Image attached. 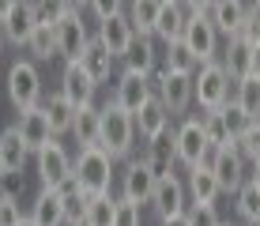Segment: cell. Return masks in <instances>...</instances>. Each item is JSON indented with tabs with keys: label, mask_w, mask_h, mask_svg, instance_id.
<instances>
[{
	"label": "cell",
	"mask_w": 260,
	"mask_h": 226,
	"mask_svg": "<svg viewBox=\"0 0 260 226\" xmlns=\"http://www.w3.org/2000/svg\"><path fill=\"white\" fill-rule=\"evenodd\" d=\"M151 87H155L158 102L166 106L170 117L185 113L192 106V72H170V68H155L151 72Z\"/></svg>",
	"instance_id": "obj_5"
},
{
	"label": "cell",
	"mask_w": 260,
	"mask_h": 226,
	"mask_svg": "<svg viewBox=\"0 0 260 226\" xmlns=\"http://www.w3.org/2000/svg\"><path fill=\"white\" fill-rule=\"evenodd\" d=\"M234 200H238V215H241V222L260 226V188L253 185V181H245V185L238 188Z\"/></svg>",
	"instance_id": "obj_34"
},
{
	"label": "cell",
	"mask_w": 260,
	"mask_h": 226,
	"mask_svg": "<svg viewBox=\"0 0 260 226\" xmlns=\"http://www.w3.org/2000/svg\"><path fill=\"white\" fill-rule=\"evenodd\" d=\"M113 215H117V200H113V192L91 196L87 215H83V226H113Z\"/></svg>",
	"instance_id": "obj_33"
},
{
	"label": "cell",
	"mask_w": 260,
	"mask_h": 226,
	"mask_svg": "<svg viewBox=\"0 0 260 226\" xmlns=\"http://www.w3.org/2000/svg\"><path fill=\"white\" fill-rule=\"evenodd\" d=\"M121 64L124 72H140V76H151L158 64V49H155V34H140L136 30V38L128 42V49H124V57H121Z\"/></svg>",
	"instance_id": "obj_19"
},
{
	"label": "cell",
	"mask_w": 260,
	"mask_h": 226,
	"mask_svg": "<svg viewBox=\"0 0 260 226\" xmlns=\"http://www.w3.org/2000/svg\"><path fill=\"white\" fill-rule=\"evenodd\" d=\"M94 90H98V83L91 79V72L79 64V60H64V72H60V94H64L72 106H91Z\"/></svg>",
	"instance_id": "obj_16"
},
{
	"label": "cell",
	"mask_w": 260,
	"mask_h": 226,
	"mask_svg": "<svg viewBox=\"0 0 260 226\" xmlns=\"http://www.w3.org/2000/svg\"><path fill=\"white\" fill-rule=\"evenodd\" d=\"M219 110H222V121H226V132H230V136H234V140H238V136H241V132H245V124H249V121H253V117H249L245 110H241V106L234 102V98H230V102H226V106H219Z\"/></svg>",
	"instance_id": "obj_38"
},
{
	"label": "cell",
	"mask_w": 260,
	"mask_h": 226,
	"mask_svg": "<svg viewBox=\"0 0 260 226\" xmlns=\"http://www.w3.org/2000/svg\"><path fill=\"white\" fill-rule=\"evenodd\" d=\"M113 226H143V219H140V204H132V200H117Z\"/></svg>",
	"instance_id": "obj_43"
},
{
	"label": "cell",
	"mask_w": 260,
	"mask_h": 226,
	"mask_svg": "<svg viewBox=\"0 0 260 226\" xmlns=\"http://www.w3.org/2000/svg\"><path fill=\"white\" fill-rule=\"evenodd\" d=\"M30 219L38 226H64V200L57 188H42L30 204Z\"/></svg>",
	"instance_id": "obj_23"
},
{
	"label": "cell",
	"mask_w": 260,
	"mask_h": 226,
	"mask_svg": "<svg viewBox=\"0 0 260 226\" xmlns=\"http://www.w3.org/2000/svg\"><path fill=\"white\" fill-rule=\"evenodd\" d=\"M219 60L230 72V79H241V76H249V64H253V45L241 34H234V38H226V49L219 53Z\"/></svg>",
	"instance_id": "obj_25"
},
{
	"label": "cell",
	"mask_w": 260,
	"mask_h": 226,
	"mask_svg": "<svg viewBox=\"0 0 260 226\" xmlns=\"http://www.w3.org/2000/svg\"><path fill=\"white\" fill-rule=\"evenodd\" d=\"M98 147L106 151L113 162L117 158H132V147H136V117L124 113L117 102L102 106V124H98Z\"/></svg>",
	"instance_id": "obj_1"
},
{
	"label": "cell",
	"mask_w": 260,
	"mask_h": 226,
	"mask_svg": "<svg viewBox=\"0 0 260 226\" xmlns=\"http://www.w3.org/2000/svg\"><path fill=\"white\" fill-rule=\"evenodd\" d=\"M4 45H8V38H4V30H0V57H4Z\"/></svg>",
	"instance_id": "obj_52"
},
{
	"label": "cell",
	"mask_w": 260,
	"mask_h": 226,
	"mask_svg": "<svg viewBox=\"0 0 260 226\" xmlns=\"http://www.w3.org/2000/svg\"><path fill=\"white\" fill-rule=\"evenodd\" d=\"M189 222L192 226H219L222 219H219V211H215V204H189Z\"/></svg>",
	"instance_id": "obj_40"
},
{
	"label": "cell",
	"mask_w": 260,
	"mask_h": 226,
	"mask_svg": "<svg viewBox=\"0 0 260 226\" xmlns=\"http://www.w3.org/2000/svg\"><path fill=\"white\" fill-rule=\"evenodd\" d=\"M245 12H249L245 0H215L208 15H211L215 30L222 38H234V34H241V26H245Z\"/></svg>",
	"instance_id": "obj_20"
},
{
	"label": "cell",
	"mask_w": 260,
	"mask_h": 226,
	"mask_svg": "<svg viewBox=\"0 0 260 226\" xmlns=\"http://www.w3.org/2000/svg\"><path fill=\"white\" fill-rule=\"evenodd\" d=\"M12 8H15V0H0V19H4V15L12 12Z\"/></svg>",
	"instance_id": "obj_49"
},
{
	"label": "cell",
	"mask_w": 260,
	"mask_h": 226,
	"mask_svg": "<svg viewBox=\"0 0 260 226\" xmlns=\"http://www.w3.org/2000/svg\"><path fill=\"white\" fill-rule=\"evenodd\" d=\"M200 121H204V132H208V140L215 143V147L234 143V136L226 132V121H222V110H200Z\"/></svg>",
	"instance_id": "obj_36"
},
{
	"label": "cell",
	"mask_w": 260,
	"mask_h": 226,
	"mask_svg": "<svg viewBox=\"0 0 260 226\" xmlns=\"http://www.w3.org/2000/svg\"><path fill=\"white\" fill-rule=\"evenodd\" d=\"M76 185L83 188L87 196L110 192V185H113V158L106 155L98 143L79 147V155H76Z\"/></svg>",
	"instance_id": "obj_3"
},
{
	"label": "cell",
	"mask_w": 260,
	"mask_h": 226,
	"mask_svg": "<svg viewBox=\"0 0 260 226\" xmlns=\"http://www.w3.org/2000/svg\"><path fill=\"white\" fill-rule=\"evenodd\" d=\"M241 38H245L249 45H260V4L253 0L245 12V26H241Z\"/></svg>",
	"instance_id": "obj_42"
},
{
	"label": "cell",
	"mask_w": 260,
	"mask_h": 226,
	"mask_svg": "<svg viewBox=\"0 0 260 226\" xmlns=\"http://www.w3.org/2000/svg\"><path fill=\"white\" fill-rule=\"evenodd\" d=\"M208 147H211V140H208V132H204V121L196 113H189L177 124V162H181L185 170L200 166V158H204Z\"/></svg>",
	"instance_id": "obj_10"
},
{
	"label": "cell",
	"mask_w": 260,
	"mask_h": 226,
	"mask_svg": "<svg viewBox=\"0 0 260 226\" xmlns=\"http://www.w3.org/2000/svg\"><path fill=\"white\" fill-rule=\"evenodd\" d=\"M30 155H34V151L19 140V128L8 124V128L0 132V174H19Z\"/></svg>",
	"instance_id": "obj_21"
},
{
	"label": "cell",
	"mask_w": 260,
	"mask_h": 226,
	"mask_svg": "<svg viewBox=\"0 0 260 226\" xmlns=\"http://www.w3.org/2000/svg\"><path fill=\"white\" fill-rule=\"evenodd\" d=\"M151 207H155L158 222L174 219V215H185V211H189V188H185V181L177 177V174L158 177L155 192H151Z\"/></svg>",
	"instance_id": "obj_12"
},
{
	"label": "cell",
	"mask_w": 260,
	"mask_h": 226,
	"mask_svg": "<svg viewBox=\"0 0 260 226\" xmlns=\"http://www.w3.org/2000/svg\"><path fill=\"white\" fill-rule=\"evenodd\" d=\"M87 4V0H72V8H83Z\"/></svg>",
	"instance_id": "obj_53"
},
{
	"label": "cell",
	"mask_w": 260,
	"mask_h": 226,
	"mask_svg": "<svg viewBox=\"0 0 260 226\" xmlns=\"http://www.w3.org/2000/svg\"><path fill=\"white\" fill-rule=\"evenodd\" d=\"M15 128H19V140H23L30 151H42V147H46V143L53 140L49 117H46V110H42V106L19 110V121H15Z\"/></svg>",
	"instance_id": "obj_17"
},
{
	"label": "cell",
	"mask_w": 260,
	"mask_h": 226,
	"mask_svg": "<svg viewBox=\"0 0 260 226\" xmlns=\"http://www.w3.org/2000/svg\"><path fill=\"white\" fill-rule=\"evenodd\" d=\"M253 76H260V45H253V64H249Z\"/></svg>",
	"instance_id": "obj_48"
},
{
	"label": "cell",
	"mask_w": 260,
	"mask_h": 226,
	"mask_svg": "<svg viewBox=\"0 0 260 226\" xmlns=\"http://www.w3.org/2000/svg\"><path fill=\"white\" fill-rule=\"evenodd\" d=\"M234 143H238L241 155H245V162H253V166H256V162H260V117H253V121L245 124V132H241Z\"/></svg>",
	"instance_id": "obj_37"
},
{
	"label": "cell",
	"mask_w": 260,
	"mask_h": 226,
	"mask_svg": "<svg viewBox=\"0 0 260 226\" xmlns=\"http://www.w3.org/2000/svg\"><path fill=\"white\" fill-rule=\"evenodd\" d=\"M38 8H34V0H15V8L0 19V30H4V38L8 45H23L26 49V42H30V34L38 30Z\"/></svg>",
	"instance_id": "obj_14"
},
{
	"label": "cell",
	"mask_w": 260,
	"mask_h": 226,
	"mask_svg": "<svg viewBox=\"0 0 260 226\" xmlns=\"http://www.w3.org/2000/svg\"><path fill=\"white\" fill-rule=\"evenodd\" d=\"M23 211H19V200H0V226H19Z\"/></svg>",
	"instance_id": "obj_45"
},
{
	"label": "cell",
	"mask_w": 260,
	"mask_h": 226,
	"mask_svg": "<svg viewBox=\"0 0 260 226\" xmlns=\"http://www.w3.org/2000/svg\"><path fill=\"white\" fill-rule=\"evenodd\" d=\"M185 23H189V8H185L181 0H166L162 12H158V23H155V38L177 42L185 34Z\"/></svg>",
	"instance_id": "obj_22"
},
{
	"label": "cell",
	"mask_w": 260,
	"mask_h": 226,
	"mask_svg": "<svg viewBox=\"0 0 260 226\" xmlns=\"http://www.w3.org/2000/svg\"><path fill=\"white\" fill-rule=\"evenodd\" d=\"M34 8H38V19H42V23H53V26H57V23L72 12V0H34Z\"/></svg>",
	"instance_id": "obj_39"
},
{
	"label": "cell",
	"mask_w": 260,
	"mask_h": 226,
	"mask_svg": "<svg viewBox=\"0 0 260 226\" xmlns=\"http://www.w3.org/2000/svg\"><path fill=\"white\" fill-rule=\"evenodd\" d=\"M215 181H219L222 196H234L241 185H245V155L238 151V143H222L219 151H215V166H211Z\"/></svg>",
	"instance_id": "obj_9"
},
{
	"label": "cell",
	"mask_w": 260,
	"mask_h": 226,
	"mask_svg": "<svg viewBox=\"0 0 260 226\" xmlns=\"http://www.w3.org/2000/svg\"><path fill=\"white\" fill-rule=\"evenodd\" d=\"M8 98L15 110H30L42 102V72L34 60H15L8 68Z\"/></svg>",
	"instance_id": "obj_7"
},
{
	"label": "cell",
	"mask_w": 260,
	"mask_h": 226,
	"mask_svg": "<svg viewBox=\"0 0 260 226\" xmlns=\"http://www.w3.org/2000/svg\"><path fill=\"white\" fill-rule=\"evenodd\" d=\"M98 124H102V110L91 102V106H79L76 110V121H72V136H76L79 147L87 143H98Z\"/></svg>",
	"instance_id": "obj_30"
},
{
	"label": "cell",
	"mask_w": 260,
	"mask_h": 226,
	"mask_svg": "<svg viewBox=\"0 0 260 226\" xmlns=\"http://www.w3.org/2000/svg\"><path fill=\"white\" fill-rule=\"evenodd\" d=\"M234 98V79L222 68V60H208L192 72V102L200 110H219Z\"/></svg>",
	"instance_id": "obj_2"
},
{
	"label": "cell",
	"mask_w": 260,
	"mask_h": 226,
	"mask_svg": "<svg viewBox=\"0 0 260 226\" xmlns=\"http://www.w3.org/2000/svg\"><path fill=\"white\" fill-rule=\"evenodd\" d=\"M162 68H170V72H196V68H200V60L189 53V45L177 38V42H166V64Z\"/></svg>",
	"instance_id": "obj_35"
},
{
	"label": "cell",
	"mask_w": 260,
	"mask_h": 226,
	"mask_svg": "<svg viewBox=\"0 0 260 226\" xmlns=\"http://www.w3.org/2000/svg\"><path fill=\"white\" fill-rule=\"evenodd\" d=\"M166 124H170V113H166V106L158 102V94L147 98V102L140 106V113H136V136L151 140V136H158Z\"/></svg>",
	"instance_id": "obj_28"
},
{
	"label": "cell",
	"mask_w": 260,
	"mask_h": 226,
	"mask_svg": "<svg viewBox=\"0 0 260 226\" xmlns=\"http://www.w3.org/2000/svg\"><path fill=\"white\" fill-rule=\"evenodd\" d=\"M42 110H46V117H49L53 136H64V132H72V121H76V110H79V106H72L60 90H53L46 102H42Z\"/></svg>",
	"instance_id": "obj_27"
},
{
	"label": "cell",
	"mask_w": 260,
	"mask_h": 226,
	"mask_svg": "<svg viewBox=\"0 0 260 226\" xmlns=\"http://www.w3.org/2000/svg\"><path fill=\"white\" fill-rule=\"evenodd\" d=\"M181 42L189 45V53L200 60V64L219 60V53H222V34L215 30V23H211L208 12H189V23H185Z\"/></svg>",
	"instance_id": "obj_6"
},
{
	"label": "cell",
	"mask_w": 260,
	"mask_h": 226,
	"mask_svg": "<svg viewBox=\"0 0 260 226\" xmlns=\"http://www.w3.org/2000/svg\"><path fill=\"white\" fill-rule=\"evenodd\" d=\"M23 170L19 174H0V200H19L23 196Z\"/></svg>",
	"instance_id": "obj_44"
},
{
	"label": "cell",
	"mask_w": 260,
	"mask_h": 226,
	"mask_svg": "<svg viewBox=\"0 0 260 226\" xmlns=\"http://www.w3.org/2000/svg\"><path fill=\"white\" fill-rule=\"evenodd\" d=\"M94 38H98V42L106 45V49L113 53V57L121 60V57H124V49H128V42L136 38V26H132V23H128V15L121 12V15H110V19L98 23Z\"/></svg>",
	"instance_id": "obj_18"
},
{
	"label": "cell",
	"mask_w": 260,
	"mask_h": 226,
	"mask_svg": "<svg viewBox=\"0 0 260 226\" xmlns=\"http://www.w3.org/2000/svg\"><path fill=\"white\" fill-rule=\"evenodd\" d=\"M219 226H234V222H219Z\"/></svg>",
	"instance_id": "obj_54"
},
{
	"label": "cell",
	"mask_w": 260,
	"mask_h": 226,
	"mask_svg": "<svg viewBox=\"0 0 260 226\" xmlns=\"http://www.w3.org/2000/svg\"><path fill=\"white\" fill-rule=\"evenodd\" d=\"M87 8H91V15L102 23V19H110V15H121L124 8H128V0H87Z\"/></svg>",
	"instance_id": "obj_41"
},
{
	"label": "cell",
	"mask_w": 260,
	"mask_h": 226,
	"mask_svg": "<svg viewBox=\"0 0 260 226\" xmlns=\"http://www.w3.org/2000/svg\"><path fill=\"white\" fill-rule=\"evenodd\" d=\"M249 181H253V185L260 188V162H256V166H253V174H249Z\"/></svg>",
	"instance_id": "obj_50"
},
{
	"label": "cell",
	"mask_w": 260,
	"mask_h": 226,
	"mask_svg": "<svg viewBox=\"0 0 260 226\" xmlns=\"http://www.w3.org/2000/svg\"><path fill=\"white\" fill-rule=\"evenodd\" d=\"M185 8H189V12H211V4L215 0H181Z\"/></svg>",
	"instance_id": "obj_46"
},
{
	"label": "cell",
	"mask_w": 260,
	"mask_h": 226,
	"mask_svg": "<svg viewBox=\"0 0 260 226\" xmlns=\"http://www.w3.org/2000/svg\"><path fill=\"white\" fill-rule=\"evenodd\" d=\"M34 166H38L42 188H60L64 181L76 177V158L68 155V147L60 143V136H53L42 151H34Z\"/></svg>",
	"instance_id": "obj_4"
},
{
	"label": "cell",
	"mask_w": 260,
	"mask_h": 226,
	"mask_svg": "<svg viewBox=\"0 0 260 226\" xmlns=\"http://www.w3.org/2000/svg\"><path fill=\"white\" fill-rule=\"evenodd\" d=\"M185 188H189V204H215V200L222 196L215 174H211V170H204V166H192V170H189Z\"/></svg>",
	"instance_id": "obj_26"
},
{
	"label": "cell",
	"mask_w": 260,
	"mask_h": 226,
	"mask_svg": "<svg viewBox=\"0 0 260 226\" xmlns=\"http://www.w3.org/2000/svg\"><path fill=\"white\" fill-rule=\"evenodd\" d=\"M19 226H38V222H34L30 215H23V219H19Z\"/></svg>",
	"instance_id": "obj_51"
},
{
	"label": "cell",
	"mask_w": 260,
	"mask_h": 226,
	"mask_svg": "<svg viewBox=\"0 0 260 226\" xmlns=\"http://www.w3.org/2000/svg\"><path fill=\"white\" fill-rule=\"evenodd\" d=\"M143 158H147V166L155 170V177H170L174 174V166H177V128L174 124H166L158 136H151Z\"/></svg>",
	"instance_id": "obj_15"
},
{
	"label": "cell",
	"mask_w": 260,
	"mask_h": 226,
	"mask_svg": "<svg viewBox=\"0 0 260 226\" xmlns=\"http://www.w3.org/2000/svg\"><path fill=\"white\" fill-rule=\"evenodd\" d=\"M158 177L155 170L147 166V158H128L124 162V174H121V200H132V204H151V192H155Z\"/></svg>",
	"instance_id": "obj_11"
},
{
	"label": "cell",
	"mask_w": 260,
	"mask_h": 226,
	"mask_svg": "<svg viewBox=\"0 0 260 226\" xmlns=\"http://www.w3.org/2000/svg\"><path fill=\"white\" fill-rule=\"evenodd\" d=\"M234 102L245 110L249 117H260V76H241L234 79Z\"/></svg>",
	"instance_id": "obj_32"
},
{
	"label": "cell",
	"mask_w": 260,
	"mask_h": 226,
	"mask_svg": "<svg viewBox=\"0 0 260 226\" xmlns=\"http://www.w3.org/2000/svg\"><path fill=\"white\" fill-rule=\"evenodd\" d=\"M256 4H260V0H256Z\"/></svg>",
	"instance_id": "obj_55"
},
{
	"label": "cell",
	"mask_w": 260,
	"mask_h": 226,
	"mask_svg": "<svg viewBox=\"0 0 260 226\" xmlns=\"http://www.w3.org/2000/svg\"><path fill=\"white\" fill-rule=\"evenodd\" d=\"M26 53H30V60H53L57 57V26L38 23V30H34L30 42H26Z\"/></svg>",
	"instance_id": "obj_31"
},
{
	"label": "cell",
	"mask_w": 260,
	"mask_h": 226,
	"mask_svg": "<svg viewBox=\"0 0 260 226\" xmlns=\"http://www.w3.org/2000/svg\"><path fill=\"white\" fill-rule=\"evenodd\" d=\"M79 64H83L87 72H91L94 83H106V79L113 76V68H117V57H113L110 49H106L98 38H91V45L83 49V57H79Z\"/></svg>",
	"instance_id": "obj_24"
},
{
	"label": "cell",
	"mask_w": 260,
	"mask_h": 226,
	"mask_svg": "<svg viewBox=\"0 0 260 226\" xmlns=\"http://www.w3.org/2000/svg\"><path fill=\"white\" fill-rule=\"evenodd\" d=\"M91 26L83 23V15H79V8H72L64 19L57 23V57L64 60H79L83 57V49L91 45Z\"/></svg>",
	"instance_id": "obj_8"
},
{
	"label": "cell",
	"mask_w": 260,
	"mask_h": 226,
	"mask_svg": "<svg viewBox=\"0 0 260 226\" xmlns=\"http://www.w3.org/2000/svg\"><path fill=\"white\" fill-rule=\"evenodd\" d=\"M162 4H166V0H128L124 15H128V23L136 26L140 34H155V23H158Z\"/></svg>",
	"instance_id": "obj_29"
},
{
	"label": "cell",
	"mask_w": 260,
	"mask_h": 226,
	"mask_svg": "<svg viewBox=\"0 0 260 226\" xmlns=\"http://www.w3.org/2000/svg\"><path fill=\"white\" fill-rule=\"evenodd\" d=\"M162 226H192L189 215H174V219H162Z\"/></svg>",
	"instance_id": "obj_47"
},
{
	"label": "cell",
	"mask_w": 260,
	"mask_h": 226,
	"mask_svg": "<svg viewBox=\"0 0 260 226\" xmlns=\"http://www.w3.org/2000/svg\"><path fill=\"white\" fill-rule=\"evenodd\" d=\"M147 98H155L151 76H140V72H124V68H121L117 83H113V102H117L124 113L136 117V113H140V106L147 102Z\"/></svg>",
	"instance_id": "obj_13"
}]
</instances>
